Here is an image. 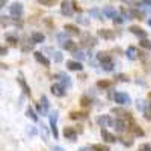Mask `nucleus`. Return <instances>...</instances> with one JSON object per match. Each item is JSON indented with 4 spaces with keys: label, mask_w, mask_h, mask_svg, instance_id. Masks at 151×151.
Segmentation results:
<instances>
[{
    "label": "nucleus",
    "mask_w": 151,
    "mask_h": 151,
    "mask_svg": "<svg viewBox=\"0 0 151 151\" xmlns=\"http://www.w3.org/2000/svg\"><path fill=\"white\" fill-rule=\"evenodd\" d=\"M141 45H142L144 48H148V50H151V41L145 40V38H142V41H141Z\"/></svg>",
    "instance_id": "c9c22d12"
},
{
    "label": "nucleus",
    "mask_w": 151,
    "mask_h": 151,
    "mask_svg": "<svg viewBox=\"0 0 151 151\" xmlns=\"http://www.w3.org/2000/svg\"><path fill=\"white\" fill-rule=\"evenodd\" d=\"M122 2L129 3V5H141V0H122Z\"/></svg>",
    "instance_id": "4c0bfd02"
},
{
    "label": "nucleus",
    "mask_w": 151,
    "mask_h": 151,
    "mask_svg": "<svg viewBox=\"0 0 151 151\" xmlns=\"http://www.w3.org/2000/svg\"><path fill=\"white\" fill-rule=\"evenodd\" d=\"M129 14H130V17H132V18H139V20H142V18H144V14H142L141 11H137V9H132V11L129 12Z\"/></svg>",
    "instance_id": "b1692460"
},
{
    "label": "nucleus",
    "mask_w": 151,
    "mask_h": 151,
    "mask_svg": "<svg viewBox=\"0 0 151 151\" xmlns=\"http://www.w3.org/2000/svg\"><path fill=\"white\" fill-rule=\"evenodd\" d=\"M89 15L95 17L97 20H103V18H101V17H103V14H101V12H100L98 9H91V11H89Z\"/></svg>",
    "instance_id": "c756f323"
},
{
    "label": "nucleus",
    "mask_w": 151,
    "mask_h": 151,
    "mask_svg": "<svg viewBox=\"0 0 151 151\" xmlns=\"http://www.w3.org/2000/svg\"><path fill=\"white\" fill-rule=\"evenodd\" d=\"M65 29V33H70V35H80V29L74 24H65L64 26Z\"/></svg>",
    "instance_id": "a211bd4d"
},
{
    "label": "nucleus",
    "mask_w": 151,
    "mask_h": 151,
    "mask_svg": "<svg viewBox=\"0 0 151 151\" xmlns=\"http://www.w3.org/2000/svg\"><path fill=\"white\" fill-rule=\"evenodd\" d=\"M101 67L104 71H112L113 70V62L112 60H107V62H101Z\"/></svg>",
    "instance_id": "bb28decb"
},
{
    "label": "nucleus",
    "mask_w": 151,
    "mask_h": 151,
    "mask_svg": "<svg viewBox=\"0 0 151 151\" xmlns=\"http://www.w3.org/2000/svg\"><path fill=\"white\" fill-rule=\"evenodd\" d=\"M125 56H127L130 60H134V59L137 58V50H136V47H129L127 52H125Z\"/></svg>",
    "instance_id": "412c9836"
},
{
    "label": "nucleus",
    "mask_w": 151,
    "mask_h": 151,
    "mask_svg": "<svg viewBox=\"0 0 151 151\" xmlns=\"http://www.w3.org/2000/svg\"><path fill=\"white\" fill-rule=\"evenodd\" d=\"M73 53H74V55H73V56H74V58H76V59H77V60H79V62H80V60H83V59H85V53H83V52H80V50H79V52H77V50H76V52H73Z\"/></svg>",
    "instance_id": "473e14b6"
},
{
    "label": "nucleus",
    "mask_w": 151,
    "mask_h": 151,
    "mask_svg": "<svg viewBox=\"0 0 151 151\" xmlns=\"http://www.w3.org/2000/svg\"><path fill=\"white\" fill-rule=\"evenodd\" d=\"M101 137H103V141L107 142V144H115L118 141L116 136L113 133H110L109 130H106V129H101Z\"/></svg>",
    "instance_id": "423d86ee"
},
{
    "label": "nucleus",
    "mask_w": 151,
    "mask_h": 151,
    "mask_svg": "<svg viewBox=\"0 0 151 151\" xmlns=\"http://www.w3.org/2000/svg\"><path fill=\"white\" fill-rule=\"evenodd\" d=\"M129 129H130V132H133V134H134V136H144V134H145V133H144V130L139 127V125H136V124H132Z\"/></svg>",
    "instance_id": "5701e85b"
},
{
    "label": "nucleus",
    "mask_w": 151,
    "mask_h": 151,
    "mask_svg": "<svg viewBox=\"0 0 151 151\" xmlns=\"http://www.w3.org/2000/svg\"><path fill=\"white\" fill-rule=\"evenodd\" d=\"M130 32L136 36H139V38H147V32L139 26H130Z\"/></svg>",
    "instance_id": "dca6fc26"
},
{
    "label": "nucleus",
    "mask_w": 151,
    "mask_h": 151,
    "mask_svg": "<svg viewBox=\"0 0 151 151\" xmlns=\"http://www.w3.org/2000/svg\"><path fill=\"white\" fill-rule=\"evenodd\" d=\"M79 151H91V150H89V148H80Z\"/></svg>",
    "instance_id": "49530a36"
},
{
    "label": "nucleus",
    "mask_w": 151,
    "mask_h": 151,
    "mask_svg": "<svg viewBox=\"0 0 151 151\" xmlns=\"http://www.w3.org/2000/svg\"><path fill=\"white\" fill-rule=\"evenodd\" d=\"M67 68L71 70V71H82V64L79 60H68L67 62Z\"/></svg>",
    "instance_id": "ddd939ff"
},
{
    "label": "nucleus",
    "mask_w": 151,
    "mask_h": 151,
    "mask_svg": "<svg viewBox=\"0 0 151 151\" xmlns=\"http://www.w3.org/2000/svg\"><path fill=\"white\" fill-rule=\"evenodd\" d=\"M97 86L101 88V89H107V88L112 86V82H109V80H98L97 82Z\"/></svg>",
    "instance_id": "393cba45"
},
{
    "label": "nucleus",
    "mask_w": 151,
    "mask_h": 151,
    "mask_svg": "<svg viewBox=\"0 0 151 151\" xmlns=\"http://www.w3.org/2000/svg\"><path fill=\"white\" fill-rule=\"evenodd\" d=\"M97 33H98L100 38H103V40H113V38H115V33L109 29H100Z\"/></svg>",
    "instance_id": "f8f14e48"
},
{
    "label": "nucleus",
    "mask_w": 151,
    "mask_h": 151,
    "mask_svg": "<svg viewBox=\"0 0 151 151\" xmlns=\"http://www.w3.org/2000/svg\"><path fill=\"white\" fill-rule=\"evenodd\" d=\"M62 47H64L65 50H68V52H76V50H77V44H76L74 41H70V40L62 42Z\"/></svg>",
    "instance_id": "aec40b11"
},
{
    "label": "nucleus",
    "mask_w": 151,
    "mask_h": 151,
    "mask_svg": "<svg viewBox=\"0 0 151 151\" xmlns=\"http://www.w3.org/2000/svg\"><path fill=\"white\" fill-rule=\"evenodd\" d=\"M9 12L12 17H21L23 15V5L21 3H12L9 6Z\"/></svg>",
    "instance_id": "0eeeda50"
},
{
    "label": "nucleus",
    "mask_w": 151,
    "mask_h": 151,
    "mask_svg": "<svg viewBox=\"0 0 151 151\" xmlns=\"http://www.w3.org/2000/svg\"><path fill=\"white\" fill-rule=\"evenodd\" d=\"M97 58H98V60H100V64L101 62H107V60H112V58L107 55V53H104V52H101V53H98L97 55Z\"/></svg>",
    "instance_id": "a878e982"
},
{
    "label": "nucleus",
    "mask_w": 151,
    "mask_h": 151,
    "mask_svg": "<svg viewBox=\"0 0 151 151\" xmlns=\"http://www.w3.org/2000/svg\"><path fill=\"white\" fill-rule=\"evenodd\" d=\"M33 56H35V59H36V62L38 64H41V65H44L45 68H48L50 67V60L41 53V52H35L33 53Z\"/></svg>",
    "instance_id": "6e6552de"
},
{
    "label": "nucleus",
    "mask_w": 151,
    "mask_h": 151,
    "mask_svg": "<svg viewBox=\"0 0 151 151\" xmlns=\"http://www.w3.org/2000/svg\"><path fill=\"white\" fill-rule=\"evenodd\" d=\"M101 14H103L106 18H113V17L116 15V9L112 8V6H106V8H103Z\"/></svg>",
    "instance_id": "f3484780"
},
{
    "label": "nucleus",
    "mask_w": 151,
    "mask_h": 151,
    "mask_svg": "<svg viewBox=\"0 0 151 151\" xmlns=\"http://www.w3.org/2000/svg\"><path fill=\"white\" fill-rule=\"evenodd\" d=\"M56 124H58V112L55 110V112L50 113V129H52V134L55 136V139H58V137H59Z\"/></svg>",
    "instance_id": "f03ea898"
},
{
    "label": "nucleus",
    "mask_w": 151,
    "mask_h": 151,
    "mask_svg": "<svg viewBox=\"0 0 151 151\" xmlns=\"http://www.w3.org/2000/svg\"><path fill=\"white\" fill-rule=\"evenodd\" d=\"M58 0H40V3L44 5V6H53Z\"/></svg>",
    "instance_id": "f704fd0d"
},
{
    "label": "nucleus",
    "mask_w": 151,
    "mask_h": 151,
    "mask_svg": "<svg viewBox=\"0 0 151 151\" xmlns=\"http://www.w3.org/2000/svg\"><path fill=\"white\" fill-rule=\"evenodd\" d=\"M141 3H144L147 6H151V0H141Z\"/></svg>",
    "instance_id": "79ce46f5"
},
{
    "label": "nucleus",
    "mask_w": 151,
    "mask_h": 151,
    "mask_svg": "<svg viewBox=\"0 0 151 151\" xmlns=\"http://www.w3.org/2000/svg\"><path fill=\"white\" fill-rule=\"evenodd\" d=\"M71 119H83V118H86V113H79V112H73L71 113Z\"/></svg>",
    "instance_id": "7c9ffc66"
},
{
    "label": "nucleus",
    "mask_w": 151,
    "mask_h": 151,
    "mask_svg": "<svg viewBox=\"0 0 151 151\" xmlns=\"http://www.w3.org/2000/svg\"><path fill=\"white\" fill-rule=\"evenodd\" d=\"M141 151H151V145H150V144H144V145H141Z\"/></svg>",
    "instance_id": "58836bf2"
},
{
    "label": "nucleus",
    "mask_w": 151,
    "mask_h": 151,
    "mask_svg": "<svg viewBox=\"0 0 151 151\" xmlns=\"http://www.w3.org/2000/svg\"><path fill=\"white\" fill-rule=\"evenodd\" d=\"M64 136H65V139L76 141V139H77V130L73 129V127H65L64 129Z\"/></svg>",
    "instance_id": "1a4fd4ad"
},
{
    "label": "nucleus",
    "mask_w": 151,
    "mask_h": 151,
    "mask_svg": "<svg viewBox=\"0 0 151 151\" xmlns=\"http://www.w3.org/2000/svg\"><path fill=\"white\" fill-rule=\"evenodd\" d=\"M5 2H6V0H0V9L5 6Z\"/></svg>",
    "instance_id": "a18cd8bd"
},
{
    "label": "nucleus",
    "mask_w": 151,
    "mask_h": 151,
    "mask_svg": "<svg viewBox=\"0 0 151 151\" xmlns=\"http://www.w3.org/2000/svg\"><path fill=\"white\" fill-rule=\"evenodd\" d=\"M113 21H115L116 24H121V23H124V18H122V17H118V15H115V17H113Z\"/></svg>",
    "instance_id": "ea45409f"
},
{
    "label": "nucleus",
    "mask_w": 151,
    "mask_h": 151,
    "mask_svg": "<svg viewBox=\"0 0 151 151\" xmlns=\"http://www.w3.org/2000/svg\"><path fill=\"white\" fill-rule=\"evenodd\" d=\"M50 91H52V94H53L55 97H65V94H67L65 86H64V85H60V83H55V85H52Z\"/></svg>",
    "instance_id": "20e7f679"
},
{
    "label": "nucleus",
    "mask_w": 151,
    "mask_h": 151,
    "mask_svg": "<svg viewBox=\"0 0 151 151\" xmlns=\"http://www.w3.org/2000/svg\"><path fill=\"white\" fill-rule=\"evenodd\" d=\"M112 125L115 127V130L118 133H122V132H125V129H127V124L124 122V119H115V121H112Z\"/></svg>",
    "instance_id": "9b49d317"
},
{
    "label": "nucleus",
    "mask_w": 151,
    "mask_h": 151,
    "mask_svg": "<svg viewBox=\"0 0 151 151\" xmlns=\"http://www.w3.org/2000/svg\"><path fill=\"white\" fill-rule=\"evenodd\" d=\"M0 55H2V56L3 55H8V48L6 47H2V48H0Z\"/></svg>",
    "instance_id": "a19ab883"
},
{
    "label": "nucleus",
    "mask_w": 151,
    "mask_h": 151,
    "mask_svg": "<svg viewBox=\"0 0 151 151\" xmlns=\"http://www.w3.org/2000/svg\"><path fill=\"white\" fill-rule=\"evenodd\" d=\"M53 59H55V62H62V53L60 52H55L53 53Z\"/></svg>",
    "instance_id": "e433bc0d"
},
{
    "label": "nucleus",
    "mask_w": 151,
    "mask_h": 151,
    "mask_svg": "<svg viewBox=\"0 0 151 151\" xmlns=\"http://www.w3.org/2000/svg\"><path fill=\"white\" fill-rule=\"evenodd\" d=\"M60 12L64 15H67V17L73 15L74 9H73V3L70 2V0H62V3H60Z\"/></svg>",
    "instance_id": "7ed1b4c3"
},
{
    "label": "nucleus",
    "mask_w": 151,
    "mask_h": 151,
    "mask_svg": "<svg viewBox=\"0 0 151 151\" xmlns=\"http://www.w3.org/2000/svg\"><path fill=\"white\" fill-rule=\"evenodd\" d=\"M56 77H58V79L60 80V85H64V86L67 85L68 88L71 86V80H70V77H68V76H67V74H58V76H56Z\"/></svg>",
    "instance_id": "4be33fe9"
},
{
    "label": "nucleus",
    "mask_w": 151,
    "mask_h": 151,
    "mask_svg": "<svg viewBox=\"0 0 151 151\" xmlns=\"http://www.w3.org/2000/svg\"><path fill=\"white\" fill-rule=\"evenodd\" d=\"M6 41L15 45V44L18 42V38H17V36H14V35H6Z\"/></svg>",
    "instance_id": "72a5a7b5"
},
{
    "label": "nucleus",
    "mask_w": 151,
    "mask_h": 151,
    "mask_svg": "<svg viewBox=\"0 0 151 151\" xmlns=\"http://www.w3.org/2000/svg\"><path fill=\"white\" fill-rule=\"evenodd\" d=\"M18 83H20V86H21V89H23V92L26 94V95H30V88H29V85L26 83V80L23 79V76H18Z\"/></svg>",
    "instance_id": "6ab92c4d"
},
{
    "label": "nucleus",
    "mask_w": 151,
    "mask_h": 151,
    "mask_svg": "<svg viewBox=\"0 0 151 151\" xmlns=\"http://www.w3.org/2000/svg\"><path fill=\"white\" fill-rule=\"evenodd\" d=\"M92 150H94V151H110L106 145H101V144H95V145L92 147Z\"/></svg>",
    "instance_id": "2f4dec72"
},
{
    "label": "nucleus",
    "mask_w": 151,
    "mask_h": 151,
    "mask_svg": "<svg viewBox=\"0 0 151 151\" xmlns=\"http://www.w3.org/2000/svg\"><path fill=\"white\" fill-rule=\"evenodd\" d=\"M80 42L83 45H86V47H94V45H97V38L95 36H91V33H85L82 36V41Z\"/></svg>",
    "instance_id": "39448f33"
},
{
    "label": "nucleus",
    "mask_w": 151,
    "mask_h": 151,
    "mask_svg": "<svg viewBox=\"0 0 151 151\" xmlns=\"http://www.w3.org/2000/svg\"><path fill=\"white\" fill-rule=\"evenodd\" d=\"M113 100H115V103L121 104V106H125V104H130L132 103V100L127 94H124V92H115L113 94Z\"/></svg>",
    "instance_id": "f257e3e1"
},
{
    "label": "nucleus",
    "mask_w": 151,
    "mask_h": 151,
    "mask_svg": "<svg viewBox=\"0 0 151 151\" xmlns=\"http://www.w3.org/2000/svg\"><path fill=\"white\" fill-rule=\"evenodd\" d=\"M30 38H32V44H41V42H44V40H45V36H44L41 32H33V33L30 35Z\"/></svg>",
    "instance_id": "2eb2a0df"
},
{
    "label": "nucleus",
    "mask_w": 151,
    "mask_h": 151,
    "mask_svg": "<svg viewBox=\"0 0 151 151\" xmlns=\"http://www.w3.org/2000/svg\"><path fill=\"white\" fill-rule=\"evenodd\" d=\"M41 106H38V109H40V112H41V115H47L48 113V100H47V97L45 95H42L41 97Z\"/></svg>",
    "instance_id": "4468645a"
},
{
    "label": "nucleus",
    "mask_w": 151,
    "mask_h": 151,
    "mask_svg": "<svg viewBox=\"0 0 151 151\" xmlns=\"http://www.w3.org/2000/svg\"><path fill=\"white\" fill-rule=\"evenodd\" d=\"M26 115L30 118V119H33V121H38V115L33 112V109L32 107H27V110H26Z\"/></svg>",
    "instance_id": "cd10ccee"
},
{
    "label": "nucleus",
    "mask_w": 151,
    "mask_h": 151,
    "mask_svg": "<svg viewBox=\"0 0 151 151\" xmlns=\"http://www.w3.org/2000/svg\"><path fill=\"white\" fill-rule=\"evenodd\" d=\"M80 104L85 106V107H88V106L92 104V100H91L89 97H82V98H80Z\"/></svg>",
    "instance_id": "c85d7f7f"
},
{
    "label": "nucleus",
    "mask_w": 151,
    "mask_h": 151,
    "mask_svg": "<svg viewBox=\"0 0 151 151\" xmlns=\"http://www.w3.org/2000/svg\"><path fill=\"white\" fill-rule=\"evenodd\" d=\"M119 79H121V80H122V82H127V80H129V79H127V77H125V76H119Z\"/></svg>",
    "instance_id": "c03bdc74"
},
{
    "label": "nucleus",
    "mask_w": 151,
    "mask_h": 151,
    "mask_svg": "<svg viewBox=\"0 0 151 151\" xmlns=\"http://www.w3.org/2000/svg\"><path fill=\"white\" fill-rule=\"evenodd\" d=\"M97 124L100 127H109V125H112V119L109 115H101L97 118Z\"/></svg>",
    "instance_id": "9d476101"
},
{
    "label": "nucleus",
    "mask_w": 151,
    "mask_h": 151,
    "mask_svg": "<svg viewBox=\"0 0 151 151\" xmlns=\"http://www.w3.org/2000/svg\"><path fill=\"white\" fill-rule=\"evenodd\" d=\"M53 151H64V148H62V147H55Z\"/></svg>",
    "instance_id": "37998d69"
}]
</instances>
